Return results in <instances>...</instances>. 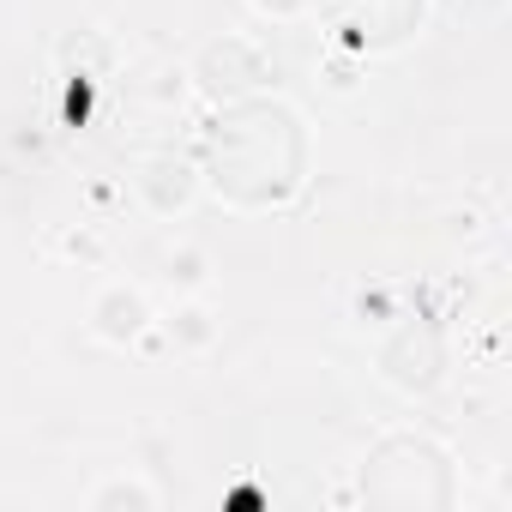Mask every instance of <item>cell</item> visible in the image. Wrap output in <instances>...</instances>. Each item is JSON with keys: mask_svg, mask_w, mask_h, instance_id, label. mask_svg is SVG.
I'll return each mask as SVG.
<instances>
[{"mask_svg": "<svg viewBox=\"0 0 512 512\" xmlns=\"http://www.w3.org/2000/svg\"><path fill=\"white\" fill-rule=\"evenodd\" d=\"M199 181L211 199H223L241 217L284 211L308 181V121L296 103L260 91L223 103L199 139Z\"/></svg>", "mask_w": 512, "mask_h": 512, "instance_id": "6da1fadb", "label": "cell"}, {"mask_svg": "<svg viewBox=\"0 0 512 512\" xmlns=\"http://www.w3.org/2000/svg\"><path fill=\"white\" fill-rule=\"evenodd\" d=\"M356 494L368 506H392V512H452L464 500V482H458V458L434 434L398 428L362 458Z\"/></svg>", "mask_w": 512, "mask_h": 512, "instance_id": "7a4b0ae2", "label": "cell"}, {"mask_svg": "<svg viewBox=\"0 0 512 512\" xmlns=\"http://www.w3.org/2000/svg\"><path fill=\"white\" fill-rule=\"evenodd\" d=\"M392 332L380 338L374 350V368L392 392L404 398H434L446 386V368H452V350H446V332L434 314H392L386 320Z\"/></svg>", "mask_w": 512, "mask_h": 512, "instance_id": "3957f363", "label": "cell"}, {"mask_svg": "<svg viewBox=\"0 0 512 512\" xmlns=\"http://www.w3.org/2000/svg\"><path fill=\"white\" fill-rule=\"evenodd\" d=\"M187 79H193V91H199L211 109H223V103H241V97L272 91L278 67H272V49H266L260 37L223 31V37H211V43L187 61Z\"/></svg>", "mask_w": 512, "mask_h": 512, "instance_id": "277c9868", "label": "cell"}, {"mask_svg": "<svg viewBox=\"0 0 512 512\" xmlns=\"http://www.w3.org/2000/svg\"><path fill=\"white\" fill-rule=\"evenodd\" d=\"M314 7L332 19V37L356 55L404 49L428 19V0H314Z\"/></svg>", "mask_w": 512, "mask_h": 512, "instance_id": "5b68a950", "label": "cell"}, {"mask_svg": "<svg viewBox=\"0 0 512 512\" xmlns=\"http://www.w3.org/2000/svg\"><path fill=\"white\" fill-rule=\"evenodd\" d=\"M199 157L193 151H151L145 163H139V175H133V193H139V205L151 211V217H187V205L199 199Z\"/></svg>", "mask_w": 512, "mask_h": 512, "instance_id": "8992f818", "label": "cell"}, {"mask_svg": "<svg viewBox=\"0 0 512 512\" xmlns=\"http://www.w3.org/2000/svg\"><path fill=\"white\" fill-rule=\"evenodd\" d=\"M151 320H157L151 296L139 284H127V278H109L91 296V308H85V332L97 344H109V350H139V338L151 332Z\"/></svg>", "mask_w": 512, "mask_h": 512, "instance_id": "52a82bcc", "label": "cell"}, {"mask_svg": "<svg viewBox=\"0 0 512 512\" xmlns=\"http://www.w3.org/2000/svg\"><path fill=\"white\" fill-rule=\"evenodd\" d=\"M145 350H175V356H199V350H211L217 344V314L205 308V302H181L175 314H163V320H151V332L139 338Z\"/></svg>", "mask_w": 512, "mask_h": 512, "instance_id": "ba28073f", "label": "cell"}, {"mask_svg": "<svg viewBox=\"0 0 512 512\" xmlns=\"http://www.w3.org/2000/svg\"><path fill=\"white\" fill-rule=\"evenodd\" d=\"M85 506H91V512H157V506H163V488L121 470V476L97 482V488L85 494Z\"/></svg>", "mask_w": 512, "mask_h": 512, "instance_id": "9c48e42d", "label": "cell"}, {"mask_svg": "<svg viewBox=\"0 0 512 512\" xmlns=\"http://www.w3.org/2000/svg\"><path fill=\"white\" fill-rule=\"evenodd\" d=\"M260 19H278V25H290V19H308L314 13V0H247Z\"/></svg>", "mask_w": 512, "mask_h": 512, "instance_id": "30bf717a", "label": "cell"}]
</instances>
